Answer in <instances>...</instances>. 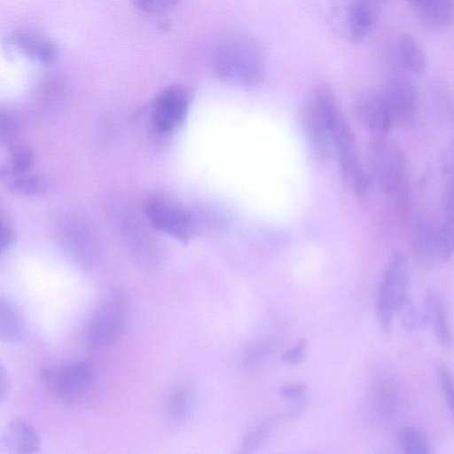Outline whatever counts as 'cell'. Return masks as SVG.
Returning a JSON list of instances; mask_svg holds the SVG:
<instances>
[{
    "instance_id": "23",
    "label": "cell",
    "mask_w": 454,
    "mask_h": 454,
    "mask_svg": "<svg viewBox=\"0 0 454 454\" xmlns=\"http://www.w3.org/2000/svg\"><path fill=\"white\" fill-rule=\"evenodd\" d=\"M33 160L34 154L30 149L22 145L15 146L12 150L8 164L0 168V177H15L26 174Z\"/></svg>"
},
{
    "instance_id": "3",
    "label": "cell",
    "mask_w": 454,
    "mask_h": 454,
    "mask_svg": "<svg viewBox=\"0 0 454 454\" xmlns=\"http://www.w3.org/2000/svg\"><path fill=\"white\" fill-rule=\"evenodd\" d=\"M53 238L58 248L75 266L88 270L98 262L99 238L89 221L76 215H62L53 223Z\"/></svg>"
},
{
    "instance_id": "4",
    "label": "cell",
    "mask_w": 454,
    "mask_h": 454,
    "mask_svg": "<svg viewBox=\"0 0 454 454\" xmlns=\"http://www.w3.org/2000/svg\"><path fill=\"white\" fill-rule=\"evenodd\" d=\"M383 5L375 0L334 2L328 12L330 27L346 41L362 42L375 28Z\"/></svg>"
},
{
    "instance_id": "27",
    "label": "cell",
    "mask_w": 454,
    "mask_h": 454,
    "mask_svg": "<svg viewBox=\"0 0 454 454\" xmlns=\"http://www.w3.org/2000/svg\"><path fill=\"white\" fill-rule=\"evenodd\" d=\"M18 132V122L8 112L0 110V144L12 141Z\"/></svg>"
},
{
    "instance_id": "22",
    "label": "cell",
    "mask_w": 454,
    "mask_h": 454,
    "mask_svg": "<svg viewBox=\"0 0 454 454\" xmlns=\"http://www.w3.org/2000/svg\"><path fill=\"white\" fill-rule=\"evenodd\" d=\"M453 217L443 216L435 231V257L442 262L449 261L453 254Z\"/></svg>"
},
{
    "instance_id": "29",
    "label": "cell",
    "mask_w": 454,
    "mask_h": 454,
    "mask_svg": "<svg viewBox=\"0 0 454 454\" xmlns=\"http://www.w3.org/2000/svg\"><path fill=\"white\" fill-rule=\"evenodd\" d=\"M14 239L15 234L12 227L0 212V252L12 246Z\"/></svg>"
},
{
    "instance_id": "16",
    "label": "cell",
    "mask_w": 454,
    "mask_h": 454,
    "mask_svg": "<svg viewBox=\"0 0 454 454\" xmlns=\"http://www.w3.org/2000/svg\"><path fill=\"white\" fill-rule=\"evenodd\" d=\"M12 41L26 56L44 64L53 62L59 56V46L54 41L33 32L16 31Z\"/></svg>"
},
{
    "instance_id": "9",
    "label": "cell",
    "mask_w": 454,
    "mask_h": 454,
    "mask_svg": "<svg viewBox=\"0 0 454 454\" xmlns=\"http://www.w3.org/2000/svg\"><path fill=\"white\" fill-rule=\"evenodd\" d=\"M300 119L311 155L317 162H327L333 157V142L325 117L309 96L301 106Z\"/></svg>"
},
{
    "instance_id": "1",
    "label": "cell",
    "mask_w": 454,
    "mask_h": 454,
    "mask_svg": "<svg viewBox=\"0 0 454 454\" xmlns=\"http://www.w3.org/2000/svg\"><path fill=\"white\" fill-rule=\"evenodd\" d=\"M215 67L226 82L254 87L261 82L265 73V61L257 42L247 35L226 39L216 50Z\"/></svg>"
},
{
    "instance_id": "5",
    "label": "cell",
    "mask_w": 454,
    "mask_h": 454,
    "mask_svg": "<svg viewBox=\"0 0 454 454\" xmlns=\"http://www.w3.org/2000/svg\"><path fill=\"white\" fill-rule=\"evenodd\" d=\"M409 286L405 254L395 251L383 274L376 301L377 316L384 332H390L395 315L410 302Z\"/></svg>"
},
{
    "instance_id": "6",
    "label": "cell",
    "mask_w": 454,
    "mask_h": 454,
    "mask_svg": "<svg viewBox=\"0 0 454 454\" xmlns=\"http://www.w3.org/2000/svg\"><path fill=\"white\" fill-rule=\"evenodd\" d=\"M144 211L154 228L180 241L187 242L195 232L193 215L166 194L149 197L145 202Z\"/></svg>"
},
{
    "instance_id": "8",
    "label": "cell",
    "mask_w": 454,
    "mask_h": 454,
    "mask_svg": "<svg viewBox=\"0 0 454 454\" xmlns=\"http://www.w3.org/2000/svg\"><path fill=\"white\" fill-rule=\"evenodd\" d=\"M126 302L120 294L107 296L91 316L88 328L89 343L102 348L114 344L121 336L126 321Z\"/></svg>"
},
{
    "instance_id": "20",
    "label": "cell",
    "mask_w": 454,
    "mask_h": 454,
    "mask_svg": "<svg viewBox=\"0 0 454 454\" xmlns=\"http://www.w3.org/2000/svg\"><path fill=\"white\" fill-rule=\"evenodd\" d=\"M49 186L48 180L39 174H23L12 177L9 190L19 195L35 196L43 193Z\"/></svg>"
},
{
    "instance_id": "32",
    "label": "cell",
    "mask_w": 454,
    "mask_h": 454,
    "mask_svg": "<svg viewBox=\"0 0 454 454\" xmlns=\"http://www.w3.org/2000/svg\"><path fill=\"white\" fill-rule=\"evenodd\" d=\"M397 314L406 330H413L416 325V311L411 302L407 303Z\"/></svg>"
},
{
    "instance_id": "13",
    "label": "cell",
    "mask_w": 454,
    "mask_h": 454,
    "mask_svg": "<svg viewBox=\"0 0 454 454\" xmlns=\"http://www.w3.org/2000/svg\"><path fill=\"white\" fill-rule=\"evenodd\" d=\"M40 446L36 428L20 419L12 420L0 437V447L4 454H35Z\"/></svg>"
},
{
    "instance_id": "21",
    "label": "cell",
    "mask_w": 454,
    "mask_h": 454,
    "mask_svg": "<svg viewBox=\"0 0 454 454\" xmlns=\"http://www.w3.org/2000/svg\"><path fill=\"white\" fill-rule=\"evenodd\" d=\"M403 454H432L427 434L419 427H408L401 434Z\"/></svg>"
},
{
    "instance_id": "18",
    "label": "cell",
    "mask_w": 454,
    "mask_h": 454,
    "mask_svg": "<svg viewBox=\"0 0 454 454\" xmlns=\"http://www.w3.org/2000/svg\"><path fill=\"white\" fill-rule=\"evenodd\" d=\"M25 321L18 307L0 294V340L16 343L23 340Z\"/></svg>"
},
{
    "instance_id": "19",
    "label": "cell",
    "mask_w": 454,
    "mask_h": 454,
    "mask_svg": "<svg viewBox=\"0 0 454 454\" xmlns=\"http://www.w3.org/2000/svg\"><path fill=\"white\" fill-rule=\"evenodd\" d=\"M435 231L436 227L426 216L418 217L411 228V245L414 254L428 260L435 257Z\"/></svg>"
},
{
    "instance_id": "12",
    "label": "cell",
    "mask_w": 454,
    "mask_h": 454,
    "mask_svg": "<svg viewBox=\"0 0 454 454\" xmlns=\"http://www.w3.org/2000/svg\"><path fill=\"white\" fill-rule=\"evenodd\" d=\"M353 110L358 122L373 137L387 136L393 127L380 91L367 90L357 93Z\"/></svg>"
},
{
    "instance_id": "33",
    "label": "cell",
    "mask_w": 454,
    "mask_h": 454,
    "mask_svg": "<svg viewBox=\"0 0 454 454\" xmlns=\"http://www.w3.org/2000/svg\"><path fill=\"white\" fill-rule=\"evenodd\" d=\"M10 387L9 376L4 364L0 362V401L4 399Z\"/></svg>"
},
{
    "instance_id": "15",
    "label": "cell",
    "mask_w": 454,
    "mask_h": 454,
    "mask_svg": "<svg viewBox=\"0 0 454 454\" xmlns=\"http://www.w3.org/2000/svg\"><path fill=\"white\" fill-rule=\"evenodd\" d=\"M409 5L417 19L430 28H447L453 22L452 1H411Z\"/></svg>"
},
{
    "instance_id": "11",
    "label": "cell",
    "mask_w": 454,
    "mask_h": 454,
    "mask_svg": "<svg viewBox=\"0 0 454 454\" xmlns=\"http://www.w3.org/2000/svg\"><path fill=\"white\" fill-rule=\"evenodd\" d=\"M190 96L185 88L173 85L166 88L156 98L153 109V124L159 133L177 128L185 118Z\"/></svg>"
},
{
    "instance_id": "24",
    "label": "cell",
    "mask_w": 454,
    "mask_h": 454,
    "mask_svg": "<svg viewBox=\"0 0 454 454\" xmlns=\"http://www.w3.org/2000/svg\"><path fill=\"white\" fill-rule=\"evenodd\" d=\"M192 405V395L187 388L175 389L168 396L167 409L170 417L176 420L185 419Z\"/></svg>"
},
{
    "instance_id": "31",
    "label": "cell",
    "mask_w": 454,
    "mask_h": 454,
    "mask_svg": "<svg viewBox=\"0 0 454 454\" xmlns=\"http://www.w3.org/2000/svg\"><path fill=\"white\" fill-rule=\"evenodd\" d=\"M175 4V2L169 1H139L136 3V5L144 12H160L172 8Z\"/></svg>"
},
{
    "instance_id": "28",
    "label": "cell",
    "mask_w": 454,
    "mask_h": 454,
    "mask_svg": "<svg viewBox=\"0 0 454 454\" xmlns=\"http://www.w3.org/2000/svg\"><path fill=\"white\" fill-rule=\"evenodd\" d=\"M306 348L307 340L301 339L282 355L281 360L288 364H299L304 356Z\"/></svg>"
},
{
    "instance_id": "14",
    "label": "cell",
    "mask_w": 454,
    "mask_h": 454,
    "mask_svg": "<svg viewBox=\"0 0 454 454\" xmlns=\"http://www.w3.org/2000/svg\"><path fill=\"white\" fill-rule=\"evenodd\" d=\"M393 56L398 68L406 74L420 75L426 69L427 59L422 47L407 33H401L395 38Z\"/></svg>"
},
{
    "instance_id": "25",
    "label": "cell",
    "mask_w": 454,
    "mask_h": 454,
    "mask_svg": "<svg viewBox=\"0 0 454 454\" xmlns=\"http://www.w3.org/2000/svg\"><path fill=\"white\" fill-rule=\"evenodd\" d=\"M275 422L276 418H270L251 431L244 439L239 454H251L254 452L268 436Z\"/></svg>"
},
{
    "instance_id": "10",
    "label": "cell",
    "mask_w": 454,
    "mask_h": 454,
    "mask_svg": "<svg viewBox=\"0 0 454 454\" xmlns=\"http://www.w3.org/2000/svg\"><path fill=\"white\" fill-rule=\"evenodd\" d=\"M380 91L393 125H409L415 118L418 96L413 84L404 76L389 79Z\"/></svg>"
},
{
    "instance_id": "30",
    "label": "cell",
    "mask_w": 454,
    "mask_h": 454,
    "mask_svg": "<svg viewBox=\"0 0 454 454\" xmlns=\"http://www.w3.org/2000/svg\"><path fill=\"white\" fill-rule=\"evenodd\" d=\"M307 389V386L301 382H294L285 384L280 387L278 392L280 396L286 399L297 398L302 395Z\"/></svg>"
},
{
    "instance_id": "26",
    "label": "cell",
    "mask_w": 454,
    "mask_h": 454,
    "mask_svg": "<svg viewBox=\"0 0 454 454\" xmlns=\"http://www.w3.org/2000/svg\"><path fill=\"white\" fill-rule=\"evenodd\" d=\"M436 371L446 403L451 411L453 406V380L451 373L448 367L440 361L436 364Z\"/></svg>"
},
{
    "instance_id": "2",
    "label": "cell",
    "mask_w": 454,
    "mask_h": 454,
    "mask_svg": "<svg viewBox=\"0 0 454 454\" xmlns=\"http://www.w3.org/2000/svg\"><path fill=\"white\" fill-rule=\"evenodd\" d=\"M368 172L372 184L390 200L402 190L411 187L404 153L387 136L372 137L366 148Z\"/></svg>"
},
{
    "instance_id": "7",
    "label": "cell",
    "mask_w": 454,
    "mask_h": 454,
    "mask_svg": "<svg viewBox=\"0 0 454 454\" xmlns=\"http://www.w3.org/2000/svg\"><path fill=\"white\" fill-rule=\"evenodd\" d=\"M97 375L95 364L87 359L68 363L57 369L42 372L51 392L65 402H74L83 397L91 388Z\"/></svg>"
},
{
    "instance_id": "17",
    "label": "cell",
    "mask_w": 454,
    "mask_h": 454,
    "mask_svg": "<svg viewBox=\"0 0 454 454\" xmlns=\"http://www.w3.org/2000/svg\"><path fill=\"white\" fill-rule=\"evenodd\" d=\"M422 320L424 324L430 323L433 325L439 344L446 348L451 346V333L445 306L441 295L434 290L427 293Z\"/></svg>"
}]
</instances>
